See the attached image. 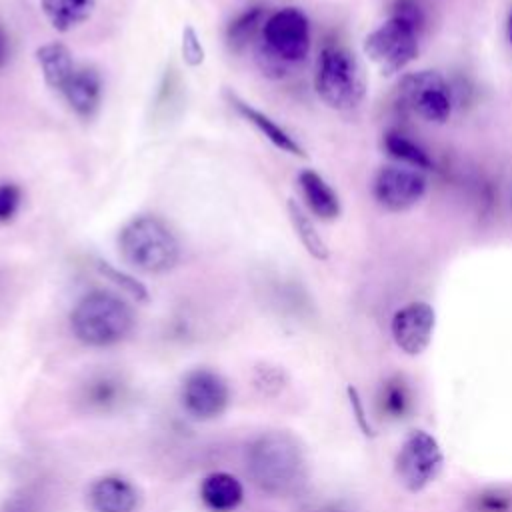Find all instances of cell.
Wrapping results in <instances>:
<instances>
[{
	"label": "cell",
	"mask_w": 512,
	"mask_h": 512,
	"mask_svg": "<svg viewBox=\"0 0 512 512\" xmlns=\"http://www.w3.org/2000/svg\"><path fill=\"white\" fill-rule=\"evenodd\" d=\"M286 210H288V218H290V224L300 240V244L304 246V250L314 258V260H328L330 258V250H328V244L324 242V238L320 236L314 220L310 218V214L294 200L290 198L286 202Z\"/></svg>",
	"instance_id": "cell-21"
},
{
	"label": "cell",
	"mask_w": 512,
	"mask_h": 512,
	"mask_svg": "<svg viewBox=\"0 0 512 512\" xmlns=\"http://www.w3.org/2000/svg\"><path fill=\"white\" fill-rule=\"evenodd\" d=\"M510 40H512V14H510Z\"/></svg>",
	"instance_id": "cell-29"
},
{
	"label": "cell",
	"mask_w": 512,
	"mask_h": 512,
	"mask_svg": "<svg viewBox=\"0 0 512 512\" xmlns=\"http://www.w3.org/2000/svg\"><path fill=\"white\" fill-rule=\"evenodd\" d=\"M90 504L96 512H134L138 490L122 476H104L90 486Z\"/></svg>",
	"instance_id": "cell-15"
},
{
	"label": "cell",
	"mask_w": 512,
	"mask_h": 512,
	"mask_svg": "<svg viewBox=\"0 0 512 512\" xmlns=\"http://www.w3.org/2000/svg\"><path fill=\"white\" fill-rule=\"evenodd\" d=\"M36 62L40 66L46 86L58 92L64 88L76 68L70 48L62 42H48L36 48Z\"/></svg>",
	"instance_id": "cell-16"
},
{
	"label": "cell",
	"mask_w": 512,
	"mask_h": 512,
	"mask_svg": "<svg viewBox=\"0 0 512 512\" xmlns=\"http://www.w3.org/2000/svg\"><path fill=\"white\" fill-rule=\"evenodd\" d=\"M74 336L88 346H112L134 328L130 304L108 290L86 292L70 314Z\"/></svg>",
	"instance_id": "cell-4"
},
{
	"label": "cell",
	"mask_w": 512,
	"mask_h": 512,
	"mask_svg": "<svg viewBox=\"0 0 512 512\" xmlns=\"http://www.w3.org/2000/svg\"><path fill=\"white\" fill-rule=\"evenodd\" d=\"M444 464V454L432 434L426 430H412L398 454H396V476L402 486L410 492L424 490L430 482L436 480Z\"/></svg>",
	"instance_id": "cell-8"
},
{
	"label": "cell",
	"mask_w": 512,
	"mask_h": 512,
	"mask_svg": "<svg viewBox=\"0 0 512 512\" xmlns=\"http://www.w3.org/2000/svg\"><path fill=\"white\" fill-rule=\"evenodd\" d=\"M10 54H12L10 34H8V30L0 24V70L10 62Z\"/></svg>",
	"instance_id": "cell-28"
},
{
	"label": "cell",
	"mask_w": 512,
	"mask_h": 512,
	"mask_svg": "<svg viewBox=\"0 0 512 512\" xmlns=\"http://www.w3.org/2000/svg\"><path fill=\"white\" fill-rule=\"evenodd\" d=\"M200 496L204 504L214 512L234 510L244 496L242 484L228 472H214L202 480Z\"/></svg>",
	"instance_id": "cell-19"
},
{
	"label": "cell",
	"mask_w": 512,
	"mask_h": 512,
	"mask_svg": "<svg viewBox=\"0 0 512 512\" xmlns=\"http://www.w3.org/2000/svg\"><path fill=\"white\" fill-rule=\"evenodd\" d=\"M22 204V188L14 182H0V224L14 220Z\"/></svg>",
	"instance_id": "cell-25"
},
{
	"label": "cell",
	"mask_w": 512,
	"mask_h": 512,
	"mask_svg": "<svg viewBox=\"0 0 512 512\" xmlns=\"http://www.w3.org/2000/svg\"><path fill=\"white\" fill-rule=\"evenodd\" d=\"M314 90L332 110L344 112L360 106L368 92V78L360 58L346 46H324L316 60Z\"/></svg>",
	"instance_id": "cell-5"
},
{
	"label": "cell",
	"mask_w": 512,
	"mask_h": 512,
	"mask_svg": "<svg viewBox=\"0 0 512 512\" xmlns=\"http://www.w3.org/2000/svg\"><path fill=\"white\" fill-rule=\"evenodd\" d=\"M512 498L504 492L488 490L476 496V510L478 512H510Z\"/></svg>",
	"instance_id": "cell-27"
},
{
	"label": "cell",
	"mask_w": 512,
	"mask_h": 512,
	"mask_svg": "<svg viewBox=\"0 0 512 512\" xmlns=\"http://www.w3.org/2000/svg\"><path fill=\"white\" fill-rule=\"evenodd\" d=\"M436 326V312L434 308L424 302H408L402 308H398L390 320V334L394 338V344L406 352L408 356L422 354L434 334Z\"/></svg>",
	"instance_id": "cell-11"
},
{
	"label": "cell",
	"mask_w": 512,
	"mask_h": 512,
	"mask_svg": "<svg viewBox=\"0 0 512 512\" xmlns=\"http://www.w3.org/2000/svg\"><path fill=\"white\" fill-rule=\"evenodd\" d=\"M182 58L188 66H200L204 62V48L202 42L194 30V26H184L182 30V42H180Z\"/></svg>",
	"instance_id": "cell-26"
},
{
	"label": "cell",
	"mask_w": 512,
	"mask_h": 512,
	"mask_svg": "<svg viewBox=\"0 0 512 512\" xmlns=\"http://www.w3.org/2000/svg\"><path fill=\"white\" fill-rule=\"evenodd\" d=\"M40 10L56 32H70L90 20L96 0H40Z\"/></svg>",
	"instance_id": "cell-17"
},
{
	"label": "cell",
	"mask_w": 512,
	"mask_h": 512,
	"mask_svg": "<svg viewBox=\"0 0 512 512\" xmlns=\"http://www.w3.org/2000/svg\"><path fill=\"white\" fill-rule=\"evenodd\" d=\"M252 480L268 494H288L304 480V456L286 432L262 434L248 452Z\"/></svg>",
	"instance_id": "cell-6"
},
{
	"label": "cell",
	"mask_w": 512,
	"mask_h": 512,
	"mask_svg": "<svg viewBox=\"0 0 512 512\" xmlns=\"http://www.w3.org/2000/svg\"><path fill=\"white\" fill-rule=\"evenodd\" d=\"M122 258L146 274H164L180 260V244L164 220L152 214L134 216L118 234Z\"/></svg>",
	"instance_id": "cell-3"
},
{
	"label": "cell",
	"mask_w": 512,
	"mask_h": 512,
	"mask_svg": "<svg viewBox=\"0 0 512 512\" xmlns=\"http://www.w3.org/2000/svg\"><path fill=\"white\" fill-rule=\"evenodd\" d=\"M226 98L230 102V106L248 122L252 124L272 146H276L278 150L298 156V158H306V150L300 146V142L286 130L282 128L276 120H272L268 114H264L262 110L254 108L252 104H248L246 100H242L240 96L226 92Z\"/></svg>",
	"instance_id": "cell-13"
},
{
	"label": "cell",
	"mask_w": 512,
	"mask_h": 512,
	"mask_svg": "<svg viewBox=\"0 0 512 512\" xmlns=\"http://www.w3.org/2000/svg\"><path fill=\"white\" fill-rule=\"evenodd\" d=\"M266 8L262 4H252L246 6L244 10H240L236 16H232L226 24L224 30V38H226V46L230 52H244L248 48V44L260 36L262 26L266 22Z\"/></svg>",
	"instance_id": "cell-18"
},
{
	"label": "cell",
	"mask_w": 512,
	"mask_h": 512,
	"mask_svg": "<svg viewBox=\"0 0 512 512\" xmlns=\"http://www.w3.org/2000/svg\"><path fill=\"white\" fill-rule=\"evenodd\" d=\"M122 390H124V386L118 378H114L110 374H102V376H96L88 382L84 400L88 402L90 408L108 410V408H112L120 402Z\"/></svg>",
	"instance_id": "cell-23"
},
{
	"label": "cell",
	"mask_w": 512,
	"mask_h": 512,
	"mask_svg": "<svg viewBox=\"0 0 512 512\" xmlns=\"http://www.w3.org/2000/svg\"><path fill=\"white\" fill-rule=\"evenodd\" d=\"M298 188L302 200L312 216L324 222H332L342 214V204L336 190L312 168H304L298 172Z\"/></svg>",
	"instance_id": "cell-14"
},
{
	"label": "cell",
	"mask_w": 512,
	"mask_h": 512,
	"mask_svg": "<svg viewBox=\"0 0 512 512\" xmlns=\"http://www.w3.org/2000/svg\"><path fill=\"white\" fill-rule=\"evenodd\" d=\"M382 148L396 164H404L422 172L434 168V160L430 158V154L400 130L384 132Z\"/></svg>",
	"instance_id": "cell-20"
},
{
	"label": "cell",
	"mask_w": 512,
	"mask_h": 512,
	"mask_svg": "<svg viewBox=\"0 0 512 512\" xmlns=\"http://www.w3.org/2000/svg\"><path fill=\"white\" fill-rule=\"evenodd\" d=\"M96 268L102 276H106L108 280H112L116 286H120L124 292H128L130 296H134L136 300L140 302H146L148 300V290L142 282H138L134 276L118 270L116 266H112L110 262L106 260H96Z\"/></svg>",
	"instance_id": "cell-24"
},
{
	"label": "cell",
	"mask_w": 512,
	"mask_h": 512,
	"mask_svg": "<svg viewBox=\"0 0 512 512\" xmlns=\"http://www.w3.org/2000/svg\"><path fill=\"white\" fill-rule=\"evenodd\" d=\"M420 6L398 0L392 14L366 34L362 50L380 76H394L418 58V30L422 26Z\"/></svg>",
	"instance_id": "cell-1"
},
{
	"label": "cell",
	"mask_w": 512,
	"mask_h": 512,
	"mask_svg": "<svg viewBox=\"0 0 512 512\" xmlns=\"http://www.w3.org/2000/svg\"><path fill=\"white\" fill-rule=\"evenodd\" d=\"M378 408L388 418L400 420L412 408V392L408 382L402 376H392L380 386L378 394Z\"/></svg>",
	"instance_id": "cell-22"
},
{
	"label": "cell",
	"mask_w": 512,
	"mask_h": 512,
	"mask_svg": "<svg viewBox=\"0 0 512 512\" xmlns=\"http://www.w3.org/2000/svg\"><path fill=\"white\" fill-rule=\"evenodd\" d=\"M60 94L64 96L66 104L76 116L90 120L100 110V104H102V96H104L102 76L92 64H76L72 76L60 90Z\"/></svg>",
	"instance_id": "cell-12"
},
{
	"label": "cell",
	"mask_w": 512,
	"mask_h": 512,
	"mask_svg": "<svg viewBox=\"0 0 512 512\" xmlns=\"http://www.w3.org/2000/svg\"><path fill=\"white\" fill-rule=\"evenodd\" d=\"M230 400L226 380L208 368H196L184 376L182 404L188 414L200 420L220 416Z\"/></svg>",
	"instance_id": "cell-10"
},
{
	"label": "cell",
	"mask_w": 512,
	"mask_h": 512,
	"mask_svg": "<svg viewBox=\"0 0 512 512\" xmlns=\"http://www.w3.org/2000/svg\"><path fill=\"white\" fill-rule=\"evenodd\" d=\"M308 16L296 6H284L266 16L258 44V64L264 74L280 78L310 54Z\"/></svg>",
	"instance_id": "cell-2"
},
{
	"label": "cell",
	"mask_w": 512,
	"mask_h": 512,
	"mask_svg": "<svg viewBox=\"0 0 512 512\" xmlns=\"http://www.w3.org/2000/svg\"><path fill=\"white\" fill-rule=\"evenodd\" d=\"M428 192V180L422 170L404 164H384L372 178V198L390 212L400 214L412 210Z\"/></svg>",
	"instance_id": "cell-9"
},
{
	"label": "cell",
	"mask_w": 512,
	"mask_h": 512,
	"mask_svg": "<svg viewBox=\"0 0 512 512\" xmlns=\"http://www.w3.org/2000/svg\"><path fill=\"white\" fill-rule=\"evenodd\" d=\"M398 100L428 124H446L452 116V90L438 70L406 72L398 80Z\"/></svg>",
	"instance_id": "cell-7"
}]
</instances>
